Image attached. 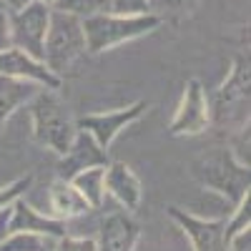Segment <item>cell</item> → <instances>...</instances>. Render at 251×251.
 <instances>
[{
    "label": "cell",
    "mask_w": 251,
    "mask_h": 251,
    "mask_svg": "<svg viewBox=\"0 0 251 251\" xmlns=\"http://www.w3.org/2000/svg\"><path fill=\"white\" fill-rule=\"evenodd\" d=\"M28 3H33V0H0V8H3L5 13H13V10L25 8Z\"/></svg>",
    "instance_id": "27"
},
{
    "label": "cell",
    "mask_w": 251,
    "mask_h": 251,
    "mask_svg": "<svg viewBox=\"0 0 251 251\" xmlns=\"http://www.w3.org/2000/svg\"><path fill=\"white\" fill-rule=\"evenodd\" d=\"M226 251H251V226L244 228V231H239V234H234L231 239H228Z\"/></svg>",
    "instance_id": "25"
},
{
    "label": "cell",
    "mask_w": 251,
    "mask_h": 251,
    "mask_svg": "<svg viewBox=\"0 0 251 251\" xmlns=\"http://www.w3.org/2000/svg\"><path fill=\"white\" fill-rule=\"evenodd\" d=\"M10 46V28H8V13L0 8V50Z\"/></svg>",
    "instance_id": "26"
},
{
    "label": "cell",
    "mask_w": 251,
    "mask_h": 251,
    "mask_svg": "<svg viewBox=\"0 0 251 251\" xmlns=\"http://www.w3.org/2000/svg\"><path fill=\"white\" fill-rule=\"evenodd\" d=\"M249 88H251V66L246 55H234L228 75L216 88L211 106V123L226 126V123H244L249 121Z\"/></svg>",
    "instance_id": "5"
},
{
    "label": "cell",
    "mask_w": 251,
    "mask_h": 251,
    "mask_svg": "<svg viewBox=\"0 0 251 251\" xmlns=\"http://www.w3.org/2000/svg\"><path fill=\"white\" fill-rule=\"evenodd\" d=\"M211 126V106H208L206 88L201 86L199 78H188L183 83V93L176 106V113L169 123V136H201Z\"/></svg>",
    "instance_id": "7"
},
{
    "label": "cell",
    "mask_w": 251,
    "mask_h": 251,
    "mask_svg": "<svg viewBox=\"0 0 251 251\" xmlns=\"http://www.w3.org/2000/svg\"><path fill=\"white\" fill-rule=\"evenodd\" d=\"M108 163H111L108 149H103L88 131L78 128L75 138L68 146V151L58 161V178L68 181L83 169H91V166H108Z\"/></svg>",
    "instance_id": "11"
},
{
    "label": "cell",
    "mask_w": 251,
    "mask_h": 251,
    "mask_svg": "<svg viewBox=\"0 0 251 251\" xmlns=\"http://www.w3.org/2000/svg\"><path fill=\"white\" fill-rule=\"evenodd\" d=\"M48 208H50L48 214L60 219V221L78 219V216H86V214L93 211L91 203L83 199V194L66 178H55L50 183V188H48Z\"/></svg>",
    "instance_id": "15"
},
{
    "label": "cell",
    "mask_w": 251,
    "mask_h": 251,
    "mask_svg": "<svg viewBox=\"0 0 251 251\" xmlns=\"http://www.w3.org/2000/svg\"><path fill=\"white\" fill-rule=\"evenodd\" d=\"M146 111H149V100H136L123 108L103 111V113H86V116L75 118V126L80 131H88L103 149H111L118 133L126 131L131 123H136Z\"/></svg>",
    "instance_id": "9"
},
{
    "label": "cell",
    "mask_w": 251,
    "mask_h": 251,
    "mask_svg": "<svg viewBox=\"0 0 251 251\" xmlns=\"http://www.w3.org/2000/svg\"><path fill=\"white\" fill-rule=\"evenodd\" d=\"M83 55H86V35L80 15L53 8L43 46V63L63 78V73H68Z\"/></svg>",
    "instance_id": "4"
},
{
    "label": "cell",
    "mask_w": 251,
    "mask_h": 251,
    "mask_svg": "<svg viewBox=\"0 0 251 251\" xmlns=\"http://www.w3.org/2000/svg\"><path fill=\"white\" fill-rule=\"evenodd\" d=\"M108 10L118 15H146L151 13L149 0H108Z\"/></svg>",
    "instance_id": "23"
},
{
    "label": "cell",
    "mask_w": 251,
    "mask_h": 251,
    "mask_svg": "<svg viewBox=\"0 0 251 251\" xmlns=\"http://www.w3.org/2000/svg\"><path fill=\"white\" fill-rule=\"evenodd\" d=\"M103 176H106V166H91V169H83V171H78L73 178H68V181L78 188V191L83 194V199L91 203L93 211H96V208H100V206H103V199H106Z\"/></svg>",
    "instance_id": "17"
},
{
    "label": "cell",
    "mask_w": 251,
    "mask_h": 251,
    "mask_svg": "<svg viewBox=\"0 0 251 251\" xmlns=\"http://www.w3.org/2000/svg\"><path fill=\"white\" fill-rule=\"evenodd\" d=\"M228 151H231L241 163L249 166V121L241 123V128L236 131V138H234L231 146H228Z\"/></svg>",
    "instance_id": "24"
},
{
    "label": "cell",
    "mask_w": 251,
    "mask_h": 251,
    "mask_svg": "<svg viewBox=\"0 0 251 251\" xmlns=\"http://www.w3.org/2000/svg\"><path fill=\"white\" fill-rule=\"evenodd\" d=\"M103 188L106 194L126 211H138L141 199H143V186L141 178L133 174V169L123 161H111L106 166V176H103Z\"/></svg>",
    "instance_id": "13"
},
{
    "label": "cell",
    "mask_w": 251,
    "mask_h": 251,
    "mask_svg": "<svg viewBox=\"0 0 251 251\" xmlns=\"http://www.w3.org/2000/svg\"><path fill=\"white\" fill-rule=\"evenodd\" d=\"M58 239L35 231H10L0 241V251H53Z\"/></svg>",
    "instance_id": "18"
},
{
    "label": "cell",
    "mask_w": 251,
    "mask_h": 251,
    "mask_svg": "<svg viewBox=\"0 0 251 251\" xmlns=\"http://www.w3.org/2000/svg\"><path fill=\"white\" fill-rule=\"evenodd\" d=\"M83 35H86V53L100 55L123 43H131L136 38L153 33L163 20L156 13L146 15H118L111 10H100L83 15Z\"/></svg>",
    "instance_id": "1"
},
{
    "label": "cell",
    "mask_w": 251,
    "mask_h": 251,
    "mask_svg": "<svg viewBox=\"0 0 251 251\" xmlns=\"http://www.w3.org/2000/svg\"><path fill=\"white\" fill-rule=\"evenodd\" d=\"M30 186H33V176L28 174V176H23V178H15V181H10L8 186L0 188V211H3V208H8V206H10L15 199L25 196V194L30 191Z\"/></svg>",
    "instance_id": "21"
},
{
    "label": "cell",
    "mask_w": 251,
    "mask_h": 251,
    "mask_svg": "<svg viewBox=\"0 0 251 251\" xmlns=\"http://www.w3.org/2000/svg\"><path fill=\"white\" fill-rule=\"evenodd\" d=\"M191 174L206 191H214L228 199L231 206L239 203L251 191L249 166L241 163L226 146H219V149H211L208 153L199 156L191 166Z\"/></svg>",
    "instance_id": "3"
},
{
    "label": "cell",
    "mask_w": 251,
    "mask_h": 251,
    "mask_svg": "<svg viewBox=\"0 0 251 251\" xmlns=\"http://www.w3.org/2000/svg\"><path fill=\"white\" fill-rule=\"evenodd\" d=\"M28 108L33 123V138L43 149H50L53 153L63 156L78 133V126L68 103L53 88H38V93L28 103Z\"/></svg>",
    "instance_id": "2"
},
{
    "label": "cell",
    "mask_w": 251,
    "mask_h": 251,
    "mask_svg": "<svg viewBox=\"0 0 251 251\" xmlns=\"http://www.w3.org/2000/svg\"><path fill=\"white\" fill-rule=\"evenodd\" d=\"M38 88H43V86L0 73V136H3L8 121L15 116V111L28 106L30 98L38 93Z\"/></svg>",
    "instance_id": "16"
},
{
    "label": "cell",
    "mask_w": 251,
    "mask_h": 251,
    "mask_svg": "<svg viewBox=\"0 0 251 251\" xmlns=\"http://www.w3.org/2000/svg\"><path fill=\"white\" fill-rule=\"evenodd\" d=\"M55 8L83 18V15H91V13L108 10V0H58Z\"/></svg>",
    "instance_id": "20"
},
{
    "label": "cell",
    "mask_w": 251,
    "mask_h": 251,
    "mask_svg": "<svg viewBox=\"0 0 251 251\" xmlns=\"http://www.w3.org/2000/svg\"><path fill=\"white\" fill-rule=\"evenodd\" d=\"M50 10L53 8L33 0L25 8L8 13L10 46L30 53L38 60H43V46H46V33H48V23H50Z\"/></svg>",
    "instance_id": "6"
},
{
    "label": "cell",
    "mask_w": 251,
    "mask_h": 251,
    "mask_svg": "<svg viewBox=\"0 0 251 251\" xmlns=\"http://www.w3.org/2000/svg\"><path fill=\"white\" fill-rule=\"evenodd\" d=\"M0 73L10 75V78L38 83V86L53 88V91H60V86H63V78L55 75L43 60L33 58L30 53L20 50L15 46H8V48L0 50Z\"/></svg>",
    "instance_id": "10"
},
{
    "label": "cell",
    "mask_w": 251,
    "mask_h": 251,
    "mask_svg": "<svg viewBox=\"0 0 251 251\" xmlns=\"http://www.w3.org/2000/svg\"><path fill=\"white\" fill-rule=\"evenodd\" d=\"M53 251H98V244L93 236H68V234H63Z\"/></svg>",
    "instance_id": "22"
},
{
    "label": "cell",
    "mask_w": 251,
    "mask_h": 251,
    "mask_svg": "<svg viewBox=\"0 0 251 251\" xmlns=\"http://www.w3.org/2000/svg\"><path fill=\"white\" fill-rule=\"evenodd\" d=\"M166 214L191 241L194 251H226V219H201L178 206H169Z\"/></svg>",
    "instance_id": "8"
},
{
    "label": "cell",
    "mask_w": 251,
    "mask_h": 251,
    "mask_svg": "<svg viewBox=\"0 0 251 251\" xmlns=\"http://www.w3.org/2000/svg\"><path fill=\"white\" fill-rule=\"evenodd\" d=\"M149 3H151V13H156L161 20L188 18L199 8V0H149Z\"/></svg>",
    "instance_id": "19"
},
{
    "label": "cell",
    "mask_w": 251,
    "mask_h": 251,
    "mask_svg": "<svg viewBox=\"0 0 251 251\" xmlns=\"http://www.w3.org/2000/svg\"><path fill=\"white\" fill-rule=\"evenodd\" d=\"M141 239V226L131 216V211H111L103 216L98 228V251H136Z\"/></svg>",
    "instance_id": "12"
},
{
    "label": "cell",
    "mask_w": 251,
    "mask_h": 251,
    "mask_svg": "<svg viewBox=\"0 0 251 251\" xmlns=\"http://www.w3.org/2000/svg\"><path fill=\"white\" fill-rule=\"evenodd\" d=\"M8 219H10V206L0 211V241H3L5 234H8Z\"/></svg>",
    "instance_id": "28"
},
{
    "label": "cell",
    "mask_w": 251,
    "mask_h": 251,
    "mask_svg": "<svg viewBox=\"0 0 251 251\" xmlns=\"http://www.w3.org/2000/svg\"><path fill=\"white\" fill-rule=\"evenodd\" d=\"M10 231H35V234H46V236L60 239L63 234H68V228H66V221L38 211L33 203L25 201V196H20L10 203L8 234Z\"/></svg>",
    "instance_id": "14"
},
{
    "label": "cell",
    "mask_w": 251,
    "mask_h": 251,
    "mask_svg": "<svg viewBox=\"0 0 251 251\" xmlns=\"http://www.w3.org/2000/svg\"><path fill=\"white\" fill-rule=\"evenodd\" d=\"M38 3H43V5H48V8H55L58 0H38Z\"/></svg>",
    "instance_id": "29"
}]
</instances>
